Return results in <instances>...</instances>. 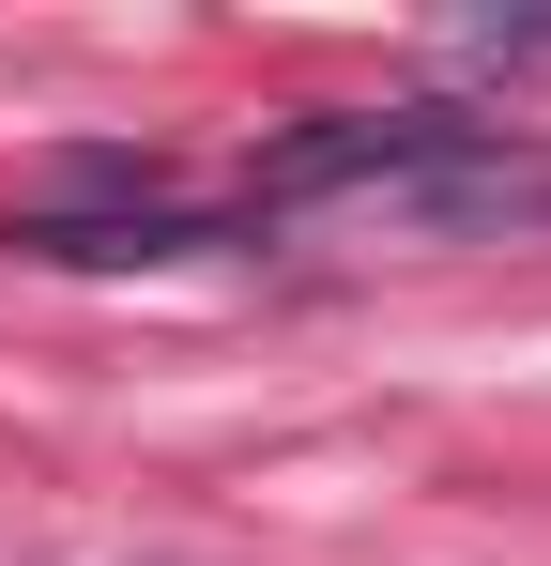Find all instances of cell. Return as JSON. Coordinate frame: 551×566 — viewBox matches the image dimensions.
<instances>
[{"label": "cell", "instance_id": "obj_1", "mask_svg": "<svg viewBox=\"0 0 551 566\" xmlns=\"http://www.w3.org/2000/svg\"><path fill=\"white\" fill-rule=\"evenodd\" d=\"M261 214H383V230H537L551 154L459 107H337L261 154Z\"/></svg>", "mask_w": 551, "mask_h": 566}, {"label": "cell", "instance_id": "obj_2", "mask_svg": "<svg viewBox=\"0 0 551 566\" xmlns=\"http://www.w3.org/2000/svg\"><path fill=\"white\" fill-rule=\"evenodd\" d=\"M15 245H31V261H184L199 230H184V214H31Z\"/></svg>", "mask_w": 551, "mask_h": 566}]
</instances>
